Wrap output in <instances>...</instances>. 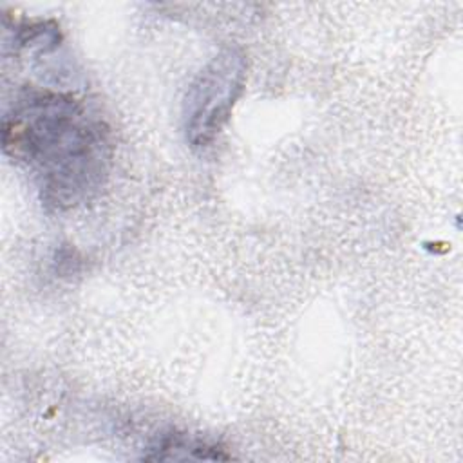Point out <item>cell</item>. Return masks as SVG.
<instances>
[{
	"instance_id": "cell-1",
	"label": "cell",
	"mask_w": 463,
	"mask_h": 463,
	"mask_svg": "<svg viewBox=\"0 0 463 463\" xmlns=\"http://www.w3.org/2000/svg\"><path fill=\"white\" fill-rule=\"evenodd\" d=\"M2 150L27 168L51 210L89 201L105 183L110 139L105 123L72 94L25 85L2 118Z\"/></svg>"
},
{
	"instance_id": "cell-2",
	"label": "cell",
	"mask_w": 463,
	"mask_h": 463,
	"mask_svg": "<svg viewBox=\"0 0 463 463\" xmlns=\"http://www.w3.org/2000/svg\"><path fill=\"white\" fill-rule=\"evenodd\" d=\"M248 61L239 47L219 51L194 78L183 101L184 136L192 148L213 143L246 85Z\"/></svg>"
},
{
	"instance_id": "cell-3",
	"label": "cell",
	"mask_w": 463,
	"mask_h": 463,
	"mask_svg": "<svg viewBox=\"0 0 463 463\" xmlns=\"http://www.w3.org/2000/svg\"><path fill=\"white\" fill-rule=\"evenodd\" d=\"M152 454L146 459H228L215 443H208L199 438H192L181 432H170L161 436L152 447Z\"/></svg>"
}]
</instances>
